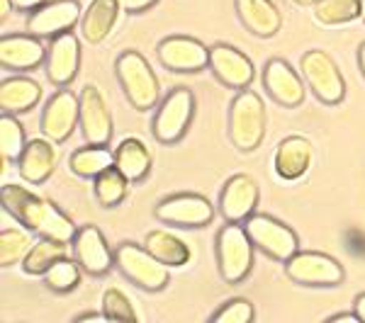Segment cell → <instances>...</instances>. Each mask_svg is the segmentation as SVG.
<instances>
[{
  "mask_svg": "<svg viewBox=\"0 0 365 323\" xmlns=\"http://www.w3.org/2000/svg\"><path fill=\"white\" fill-rule=\"evenodd\" d=\"M156 54L158 61L173 73H200L210 68V46L185 34H173L158 42Z\"/></svg>",
  "mask_w": 365,
  "mask_h": 323,
  "instance_id": "obj_12",
  "label": "cell"
},
{
  "mask_svg": "<svg viewBox=\"0 0 365 323\" xmlns=\"http://www.w3.org/2000/svg\"><path fill=\"white\" fill-rule=\"evenodd\" d=\"M241 25L256 37H275L282 27V15L273 0H234Z\"/></svg>",
  "mask_w": 365,
  "mask_h": 323,
  "instance_id": "obj_22",
  "label": "cell"
},
{
  "mask_svg": "<svg viewBox=\"0 0 365 323\" xmlns=\"http://www.w3.org/2000/svg\"><path fill=\"white\" fill-rule=\"evenodd\" d=\"M358 63H361V70L365 75V42L361 44V49H358Z\"/></svg>",
  "mask_w": 365,
  "mask_h": 323,
  "instance_id": "obj_43",
  "label": "cell"
},
{
  "mask_svg": "<svg viewBox=\"0 0 365 323\" xmlns=\"http://www.w3.org/2000/svg\"><path fill=\"white\" fill-rule=\"evenodd\" d=\"M246 233L251 236L256 250L266 253L278 263H287L299 250V238L287 224L268 214H253L244 221Z\"/></svg>",
  "mask_w": 365,
  "mask_h": 323,
  "instance_id": "obj_7",
  "label": "cell"
},
{
  "mask_svg": "<svg viewBox=\"0 0 365 323\" xmlns=\"http://www.w3.org/2000/svg\"><path fill=\"white\" fill-rule=\"evenodd\" d=\"M129 180L125 178L120 168L113 166L105 173H100L98 178H93V190H96V199L100 202V207L105 209H115L125 202L127 190H129Z\"/></svg>",
  "mask_w": 365,
  "mask_h": 323,
  "instance_id": "obj_30",
  "label": "cell"
},
{
  "mask_svg": "<svg viewBox=\"0 0 365 323\" xmlns=\"http://www.w3.org/2000/svg\"><path fill=\"white\" fill-rule=\"evenodd\" d=\"M29 233L20 228H3L0 231V268H10L15 263H22L32 248Z\"/></svg>",
  "mask_w": 365,
  "mask_h": 323,
  "instance_id": "obj_34",
  "label": "cell"
},
{
  "mask_svg": "<svg viewBox=\"0 0 365 323\" xmlns=\"http://www.w3.org/2000/svg\"><path fill=\"white\" fill-rule=\"evenodd\" d=\"M115 265L120 268V272L132 285H137L139 290L146 292H161L170 282L168 265H163L156 255H151L146 250V245L132 243V240H125L122 245H117Z\"/></svg>",
  "mask_w": 365,
  "mask_h": 323,
  "instance_id": "obj_5",
  "label": "cell"
},
{
  "mask_svg": "<svg viewBox=\"0 0 365 323\" xmlns=\"http://www.w3.org/2000/svg\"><path fill=\"white\" fill-rule=\"evenodd\" d=\"M81 125V97L68 88H61L49 97L42 112V134L54 144H63Z\"/></svg>",
  "mask_w": 365,
  "mask_h": 323,
  "instance_id": "obj_11",
  "label": "cell"
},
{
  "mask_svg": "<svg viewBox=\"0 0 365 323\" xmlns=\"http://www.w3.org/2000/svg\"><path fill=\"white\" fill-rule=\"evenodd\" d=\"M154 216L163 224L180 228H202L215 219V207L207 197L195 192H178L156 204Z\"/></svg>",
  "mask_w": 365,
  "mask_h": 323,
  "instance_id": "obj_10",
  "label": "cell"
},
{
  "mask_svg": "<svg viewBox=\"0 0 365 323\" xmlns=\"http://www.w3.org/2000/svg\"><path fill=\"white\" fill-rule=\"evenodd\" d=\"M46 75L58 88H66L76 80L81 68V42L73 32L58 34L46 49Z\"/></svg>",
  "mask_w": 365,
  "mask_h": 323,
  "instance_id": "obj_18",
  "label": "cell"
},
{
  "mask_svg": "<svg viewBox=\"0 0 365 323\" xmlns=\"http://www.w3.org/2000/svg\"><path fill=\"white\" fill-rule=\"evenodd\" d=\"M115 73L134 110L146 112V110L156 107L158 100H161V85H158L154 68L149 66V61L139 51H125V54L117 56Z\"/></svg>",
  "mask_w": 365,
  "mask_h": 323,
  "instance_id": "obj_2",
  "label": "cell"
},
{
  "mask_svg": "<svg viewBox=\"0 0 365 323\" xmlns=\"http://www.w3.org/2000/svg\"><path fill=\"white\" fill-rule=\"evenodd\" d=\"M122 3V10L129 15H139V13H146L149 8H154L158 0H120Z\"/></svg>",
  "mask_w": 365,
  "mask_h": 323,
  "instance_id": "obj_37",
  "label": "cell"
},
{
  "mask_svg": "<svg viewBox=\"0 0 365 323\" xmlns=\"http://www.w3.org/2000/svg\"><path fill=\"white\" fill-rule=\"evenodd\" d=\"M122 13L120 0H91L81 17V34L88 44H100L108 39Z\"/></svg>",
  "mask_w": 365,
  "mask_h": 323,
  "instance_id": "obj_24",
  "label": "cell"
},
{
  "mask_svg": "<svg viewBox=\"0 0 365 323\" xmlns=\"http://www.w3.org/2000/svg\"><path fill=\"white\" fill-rule=\"evenodd\" d=\"M144 245L151 255H156L168 268H182L190 260V245L175 233L163 231V228H154V231L146 233Z\"/></svg>",
  "mask_w": 365,
  "mask_h": 323,
  "instance_id": "obj_27",
  "label": "cell"
},
{
  "mask_svg": "<svg viewBox=\"0 0 365 323\" xmlns=\"http://www.w3.org/2000/svg\"><path fill=\"white\" fill-rule=\"evenodd\" d=\"M66 255H68V243L56 240V238L39 236V240L29 248L27 258L22 260V270H25L27 275H44L56 260H61V258H66Z\"/></svg>",
  "mask_w": 365,
  "mask_h": 323,
  "instance_id": "obj_29",
  "label": "cell"
},
{
  "mask_svg": "<svg viewBox=\"0 0 365 323\" xmlns=\"http://www.w3.org/2000/svg\"><path fill=\"white\" fill-rule=\"evenodd\" d=\"M81 17H83V10L78 0H49L44 8L29 13L27 32L39 39H54L58 34L71 32L81 22Z\"/></svg>",
  "mask_w": 365,
  "mask_h": 323,
  "instance_id": "obj_14",
  "label": "cell"
},
{
  "mask_svg": "<svg viewBox=\"0 0 365 323\" xmlns=\"http://www.w3.org/2000/svg\"><path fill=\"white\" fill-rule=\"evenodd\" d=\"M302 78L324 105H339L346 97V80L327 51L312 49L302 56Z\"/></svg>",
  "mask_w": 365,
  "mask_h": 323,
  "instance_id": "obj_8",
  "label": "cell"
},
{
  "mask_svg": "<svg viewBox=\"0 0 365 323\" xmlns=\"http://www.w3.org/2000/svg\"><path fill=\"white\" fill-rule=\"evenodd\" d=\"M25 146H27L25 127L15 120V115L3 112V117H0V154H3V158H8L10 163L20 161Z\"/></svg>",
  "mask_w": 365,
  "mask_h": 323,
  "instance_id": "obj_33",
  "label": "cell"
},
{
  "mask_svg": "<svg viewBox=\"0 0 365 323\" xmlns=\"http://www.w3.org/2000/svg\"><path fill=\"white\" fill-rule=\"evenodd\" d=\"M258 199H261V190H258L256 180L251 175L246 173L232 175L220 195V211L225 216V221L244 224L249 216L256 214Z\"/></svg>",
  "mask_w": 365,
  "mask_h": 323,
  "instance_id": "obj_16",
  "label": "cell"
},
{
  "mask_svg": "<svg viewBox=\"0 0 365 323\" xmlns=\"http://www.w3.org/2000/svg\"><path fill=\"white\" fill-rule=\"evenodd\" d=\"M76 323H83V321H108V316L100 311V314H96V311H83V314H78L73 319Z\"/></svg>",
  "mask_w": 365,
  "mask_h": 323,
  "instance_id": "obj_40",
  "label": "cell"
},
{
  "mask_svg": "<svg viewBox=\"0 0 365 323\" xmlns=\"http://www.w3.org/2000/svg\"><path fill=\"white\" fill-rule=\"evenodd\" d=\"M253 245L251 236L246 233L244 224H234L227 221L217 231V265H220V275L229 285H239L249 277L253 268Z\"/></svg>",
  "mask_w": 365,
  "mask_h": 323,
  "instance_id": "obj_4",
  "label": "cell"
},
{
  "mask_svg": "<svg viewBox=\"0 0 365 323\" xmlns=\"http://www.w3.org/2000/svg\"><path fill=\"white\" fill-rule=\"evenodd\" d=\"M86 270L81 268V263L71 260V258H61V260H56L54 265H51L46 272L42 275L44 277V285L46 290L56 292V295H68V292H73L76 287L81 285V277H83Z\"/></svg>",
  "mask_w": 365,
  "mask_h": 323,
  "instance_id": "obj_31",
  "label": "cell"
},
{
  "mask_svg": "<svg viewBox=\"0 0 365 323\" xmlns=\"http://www.w3.org/2000/svg\"><path fill=\"white\" fill-rule=\"evenodd\" d=\"M312 156L314 149L304 137H287L282 139L275 149V173L282 180H299L307 175V170L312 166Z\"/></svg>",
  "mask_w": 365,
  "mask_h": 323,
  "instance_id": "obj_23",
  "label": "cell"
},
{
  "mask_svg": "<svg viewBox=\"0 0 365 323\" xmlns=\"http://www.w3.org/2000/svg\"><path fill=\"white\" fill-rule=\"evenodd\" d=\"M46 63V49L34 34H3L0 66L8 70H34Z\"/></svg>",
  "mask_w": 365,
  "mask_h": 323,
  "instance_id": "obj_20",
  "label": "cell"
},
{
  "mask_svg": "<svg viewBox=\"0 0 365 323\" xmlns=\"http://www.w3.org/2000/svg\"><path fill=\"white\" fill-rule=\"evenodd\" d=\"M361 20L365 22V0H363V8H361Z\"/></svg>",
  "mask_w": 365,
  "mask_h": 323,
  "instance_id": "obj_45",
  "label": "cell"
},
{
  "mask_svg": "<svg viewBox=\"0 0 365 323\" xmlns=\"http://www.w3.org/2000/svg\"><path fill=\"white\" fill-rule=\"evenodd\" d=\"M73 255L81 263V268L93 277H103L115 265V253L110 250L103 231L96 224L81 226L73 238Z\"/></svg>",
  "mask_w": 365,
  "mask_h": 323,
  "instance_id": "obj_17",
  "label": "cell"
},
{
  "mask_svg": "<svg viewBox=\"0 0 365 323\" xmlns=\"http://www.w3.org/2000/svg\"><path fill=\"white\" fill-rule=\"evenodd\" d=\"M263 88L282 107H297V105L304 102L302 75L282 58H270L266 63V68H263Z\"/></svg>",
  "mask_w": 365,
  "mask_h": 323,
  "instance_id": "obj_19",
  "label": "cell"
},
{
  "mask_svg": "<svg viewBox=\"0 0 365 323\" xmlns=\"http://www.w3.org/2000/svg\"><path fill=\"white\" fill-rule=\"evenodd\" d=\"M361 8L363 0H319L314 5V20L327 27L346 25L361 17Z\"/></svg>",
  "mask_w": 365,
  "mask_h": 323,
  "instance_id": "obj_32",
  "label": "cell"
},
{
  "mask_svg": "<svg viewBox=\"0 0 365 323\" xmlns=\"http://www.w3.org/2000/svg\"><path fill=\"white\" fill-rule=\"evenodd\" d=\"M46 3L49 0H13L15 10H20V13H34V10L44 8Z\"/></svg>",
  "mask_w": 365,
  "mask_h": 323,
  "instance_id": "obj_38",
  "label": "cell"
},
{
  "mask_svg": "<svg viewBox=\"0 0 365 323\" xmlns=\"http://www.w3.org/2000/svg\"><path fill=\"white\" fill-rule=\"evenodd\" d=\"M103 314L108 321H139V314L134 311L132 302L120 290H108L103 295Z\"/></svg>",
  "mask_w": 365,
  "mask_h": 323,
  "instance_id": "obj_36",
  "label": "cell"
},
{
  "mask_svg": "<svg viewBox=\"0 0 365 323\" xmlns=\"http://www.w3.org/2000/svg\"><path fill=\"white\" fill-rule=\"evenodd\" d=\"M292 3H297V5H317L319 0H292Z\"/></svg>",
  "mask_w": 365,
  "mask_h": 323,
  "instance_id": "obj_44",
  "label": "cell"
},
{
  "mask_svg": "<svg viewBox=\"0 0 365 323\" xmlns=\"http://www.w3.org/2000/svg\"><path fill=\"white\" fill-rule=\"evenodd\" d=\"M115 166L125 173V178L129 183H141V180H146V175H149V170H151V154L144 141L127 137L115 149Z\"/></svg>",
  "mask_w": 365,
  "mask_h": 323,
  "instance_id": "obj_26",
  "label": "cell"
},
{
  "mask_svg": "<svg viewBox=\"0 0 365 323\" xmlns=\"http://www.w3.org/2000/svg\"><path fill=\"white\" fill-rule=\"evenodd\" d=\"M266 137V107L253 90H239L229 107V139L244 154H251Z\"/></svg>",
  "mask_w": 365,
  "mask_h": 323,
  "instance_id": "obj_3",
  "label": "cell"
},
{
  "mask_svg": "<svg viewBox=\"0 0 365 323\" xmlns=\"http://www.w3.org/2000/svg\"><path fill=\"white\" fill-rule=\"evenodd\" d=\"M210 70L222 85L232 88V90H246L256 78L251 58L237 46L225 42L210 46Z\"/></svg>",
  "mask_w": 365,
  "mask_h": 323,
  "instance_id": "obj_13",
  "label": "cell"
},
{
  "mask_svg": "<svg viewBox=\"0 0 365 323\" xmlns=\"http://www.w3.org/2000/svg\"><path fill=\"white\" fill-rule=\"evenodd\" d=\"M42 100V85L25 75H15L0 83V110L8 115H22L37 107Z\"/></svg>",
  "mask_w": 365,
  "mask_h": 323,
  "instance_id": "obj_25",
  "label": "cell"
},
{
  "mask_svg": "<svg viewBox=\"0 0 365 323\" xmlns=\"http://www.w3.org/2000/svg\"><path fill=\"white\" fill-rule=\"evenodd\" d=\"M195 117V95L190 88H173L158 102V110L151 122V132L158 144H178L185 137Z\"/></svg>",
  "mask_w": 365,
  "mask_h": 323,
  "instance_id": "obj_6",
  "label": "cell"
},
{
  "mask_svg": "<svg viewBox=\"0 0 365 323\" xmlns=\"http://www.w3.org/2000/svg\"><path fill=\"white\" fill-rule=\"evenodd\" d=\"M113 166H115V151H110V146L88 144L83 149L71 154V170L78 178H98L100 173H105V170Z\"/></svg>",
  "mask_w": 365,
  "mask_h": 323,
  "instance_id": "obj_28",
  "label": "cell"
},
{
  "mask_svg": "<svg viewBox=\"0 0 365 323\" xmlns=\"http://www.w3.org/2000/svg\"><path fill=\"white\" fill-rule=\"evenodd\" d=\"M256 319V309L249 299L234 297L212 314V323H251Z\"/></svg>",
  "mask_w": 365,
  "mask_h": 323,
  "instance_id": "obj_35",
  "label": "cell"
},
{
  "mask_svg": "<svg viewBox=\"0 0 365 323\" xmlns=\"http://www.w3.org/2000/svg\"><path fill=\"white\" fill-rule=\"evenodd\" d=\"M285 275L302 287H336L346 277L344 265L336 258L319 250H297L285 263Z\"/></svg>",
  "mask_w": 365,
  "mask_h": 323,
  "instance_id": "obj_9",
  "label": "cell"
},
{
  "mask_svg": "<svg viewBox=\"0 0 365 323\" xmlns=\"http://www.w3.org/2000/svg\"><path fill=\"white\" fill-rule=\"evenodd\" d=\"M327 323H361V316L356 314V311H341V314H334V316H329Z\"/></svg>",
  "mask_w": 365,
  "mask_h": 323,
  "instance_id": "obj_39",
  "label": "cell"
},
{
  "mask_svg": "<svg viewBox=\"0 0 365 323\" xmlns=\"http://www.w3.org/2000/svg\"><path fill=\"white\" fill-rule=\"evenodd\" d=\"M353 311H356V314L361 316V321L365 323V292L356 297V302H353Z\"/></svg>",
  "mask_w": 365,
  "mask_h": 323,
  "instance_id": "obj_41",
  "label": "cell"
},
{
  "mask_svg": "<svg viewBox=\"0 0 365 323\" xmlns=\"http://www.w3.org/2000/svg\"><path fill=\"white\" fill-rule=\"evenodd\" d=\"M10 10H15L13 0H0V22H5V20H8Z\"/></svg>",
  "mask_w": 365,
  "mask_h": 323,
  "instance_id": "obj_42",
  "label": "cell"
},
{
  "mask_svg": "<svg viewBox=\"0 0 365 323\" xmlns=\"http://www.w3.org/2000/svg\"><path fill=\"white\" fill-rule=\"evenodd\" d=\"M81 129L88 144L110 146L113 139V117H110L108 102L98 85L88 83L81 90Z\"/></svg>",
  "mask_w": 365,
  "mask_h": 323,
  "instance_id": "obj_15",
  "label": "cell"
},
{
  "mask_svg": "<svg viewBox=\"0 0 365 323\" xmlns=\"http://www.w3.org/2000/svg\"><path fill=\"white\" fill-rule=\"evenodd\" d=\"M56 168V149L51 139H29L25 151H22L17 170H20L22 180L29 185H42L49 180V175Z\"/></svg>",
  "mask_w": 365,
  "mask_h": 323,
  "instance_id": "obj_21",
  "label": "cell"
},
{
  "mask_svg": "<svg viewBox=\"0 0 365 323\" xmlns=\"http://www.w3.org/2000/svg\"><path fill=\"white\" fill-rule=\"evenodd\" d=\"M3 207L8 209L22 226H27V231L37 233V236L73 243L76 233H78L73 221H71L56 204L34 195V192H29L27 187H22V185H3Z\"/></svg>",
  "mask_w": 365,
  "mask_h": 323,
  "instance_id": "obj_1",
  "label": "cell"
}]
</instances>
